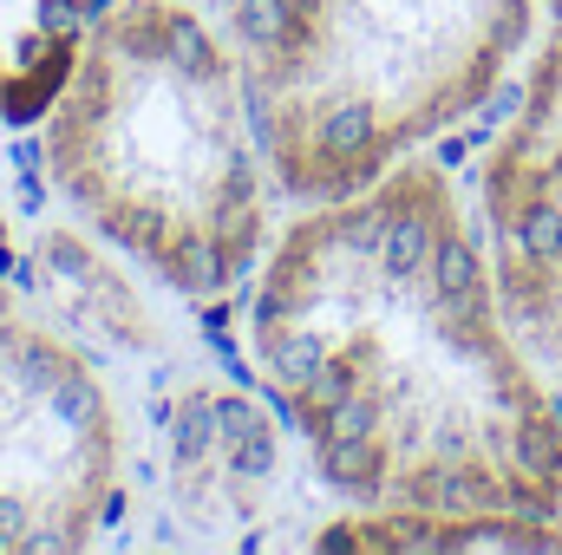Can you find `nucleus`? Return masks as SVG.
<instances>
[{
    "label": "nucleus",
    "instance_id": "f257e3e1",
    "mask_svg": "<svg viewBox=\"0 0 562 555\" xmlns=\"http://www.w3.org/2000/svg\"><path fill=\"white\" fill-rule=\"evenodd\" d=\"M243 347L353 510L562 523V399L451 177L419 150L353 196L301 203L256 262Z\"/></svg>",
    "mask_w": 562,
    "mask_h": 555
},
{
    "label": "nucleus",
    "instance_id": "f03ea898",
    "mask_svg": "<svg viewBox=\"0 0 562 555\" xmlns=\"http://www.w3.org/2000/svg\"><path fill=\"white\" fill-rule=\"evenodd\" d=\"M59 203L190 301H216L269 256V157L243 59L183 0H105L40 118Z\"/></svg>",
    "mask_w": 562,
    "mask_h": 555
},
{
    "label": "nucleus",
    "instance_id": "7ed1b4c3",
    "mask_svg": "<svg viewBox=\"0 0 562 555\" xmlns=\"http://www.w3.org/2000/svg\"><path fill=\"white\" fill-rule=\"evenodd\" d=\"M537 0H229L256 138L288 203H334L464 125L530 46Z\"/></svg>",
    "mask_w": 562,
    "mask_h": 555
},
{
    "label": "nucleus",
    "instance_id": "20e7f679",
    "mask_svg": "<svg viewBox=\"0 0 562 555\" xmlns=\"http://www.w3.org/2000/svg\"><path fill=\"white\" fill-rule=\"evenodd\" d=\"M119 457L99 366L0 287V555L86 550L112 517Z\"/></svg>",
    "mask_w": 562,
    "mask_h": 555
},
{
    "label": "nucleus",
    "instance_id": "39448f33",
    "mask_svg": "<svg viewBox=\"0 0 562 555\" xmlns=\"http://www.w3.org/2000/svg\"><path fill=\"white\" fill-rule=\"evenodd\" d=\"M477 209L510 327L530 353L562 360V0H550L524 99L484 157Z\"/></svg>",
    "mask_w": 562,
    "mask_h": 555
},
{
    "label": "nucleus",
    "instance_id": "423d86ee",
    "mask_svg": "<svg viewBox=\"0 0 562 555\" xmlns=\"http://www.w3.org/2000/svg\"><path fill=\"white\" fill-rule=\"evenodd\" d=\"M99 0H0V125H40L86 39H92Z\"/></svg>",
    "mask_w": 562,
    "mask_h": 555
},
{
    "label": "nucleus",
    "instance_id": "0eeeda50",
    "mask_svg": "<svg viewBox=\"0 0 562 555\" xmlns=\"http://www.w3.org/2000/svg\"><path fill=\"white\" fill-rule=\"evenodd\" d=\"M321 550H562L543 517H451V510H347Z\"/></svg>",
    "mask_w": 562,
    "mask_h": 555
}]
</instances>
